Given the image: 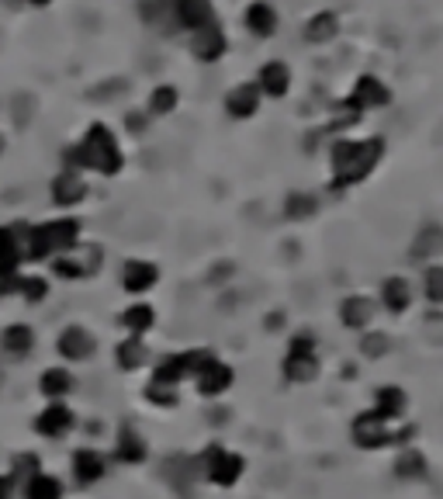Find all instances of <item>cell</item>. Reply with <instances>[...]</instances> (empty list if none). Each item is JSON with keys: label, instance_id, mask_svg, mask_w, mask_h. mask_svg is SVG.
Here are the masks:
<instances>
[{"label": "cell", "instance_id": "obj_24", "mask_svg": "<svg viewBox=\"0 0 443 499\" xmlns=\"http://www.w3.org/2000/svg\"><path fill=\"white\" fill-rule=\"evenodd\" d=\"M146 361H149V350H146V344H142L139 337H125V340L115 347L118 371H135V367H142Z\"/></svg>", "mask_w": 443, "mask_h": 499}, {"label": "cell", "instance_id": "obj_30", "mask_svg": "<svg viewBox=\"0 0 443 499\" xmlns=\"http://www.w3.org/2000/svg\"><path fill=\"white\" fill-rule=\"evenodd\" d=\"M336 32H340V21H336V15H329V11L315 15V18L305 24V39L309 42H329L336 39Z\"/></svg>", "mask_w": 443, "mask_h": 499}, {"label": "cell", "instance_id": "obj_25", "mask_svg": "<svg viewBox=\"0 0 443 499\" xmlns=\"http://www.w3.org/2000/svg\"><path fill=\"white\" fill-rule=\"evenodd\" d=\"M409 302H412L409 281H405V278H385V285H381V306L399 316V312L409 308Z\"/></svg>", "mask_w": 443, "mask_h": 499}, {"label": "cell", "instance_id": "obj_36", "mask_svg": "<svg viewBox=\"0 0 443 499\" xmlns=\"http://www.w3.org/2000/svg\"><path fill=\"white\" fill-rule=\"evenodd\" d=\"M146 403L153 406H174L177 403V385H167L159 382V378H149V385H146Z\"/></svg>", "mask_w": 443, "mask_h": 499}, {"label": "cell", "instance_id": "obj_22", "mask_svg": "<svg viewBox=\"0 0 443 499\" xmlns=\"http://www.w3.org/2000/svg\"><path fill=\"white\" fill-rule=\"evenodd\" d=\"M256 104H260V87L256 83H239L236 91H229L226 97V112L232 118H250L256 112Z\"/></svg>", "mask_w": 443, "mask_h": 499}, {"label": "cell", "instance_id": "obj_7", "mask_svg": "<svg viewBox=\"0 0 443 499\" xmlns=\"http://www.w3.org/2000/svg\"><path fill=\"white\" fill-rule=\"evenodd\" d=\"M170 15H174L177 28H188V32H201L215 24V11L212 0H167Z\"/></svg>", "mask_w": 443, "mask_h": 499}, {"label": "cell", "instance_id": "obj_20", "mask_svg": "<svg viewBox=\"0 0 443 499\" xmlns=\"http://www.w3.org/2000/svg\"><path fill=\"white\" fill-rule=\"evenodd\" d=\"M191 49H194V56L201 59V63H215V59H222V53H226V35H222V28L208 24V28L194 32Z\"/></svg>", "mask_w": 443, "mask_h": 499}, {"label": "cell", "instance_id": "obj_31", "mask_svg": "<svg viewBox=\"0 0 443 499\" xmlns=\"http://www.w3.org/2000/svg\"><path fill=\"white\" fill-rule=\"evenodd\" d=\"M395 472H399V479H419V475L426 472V458L416 451V447H402Z\"/></svg>", "mask_w": 443, "mask_h": 499}, {"label": "cell", "instance_id": "obj_39", "mask_svg": "<svg viewBox=\"0 0 443 499\" xmlns=\"http://www.w3.org/2000/svg\"><path fill=\"white\" fill-rule=\"evenodd\" d=\"M21 278H24V274H21L18 268H0V298H4V295H18Z\"/></svg>", "mask_w": 443, "mask_h": 499}, {"label": "cell", "instance_id": "obj_10", "mask_svg": "<svg viewBox=\"0 0 443 499\" xmlns=\"http://www.w3.org/2000/svg\"><path fill=\"white\" fill-rule=\"evenodd\" d=\"M232 382H236V371H232L226 361H218V357H212L208 365L197 371V378H194L197 396H205V399H218V396H226V392L232 388Z\"/></svg>", "mask_w": 443, "mask_h": 499}, {"label": "cell", "instance_id": "obj_38", "mask_svg": "<svg viewBox=\"0 0 443 499\" xmlns=\"http://www.w3.org/2000/svg\"><path fill=\"white\" fill-rule=\"evenodd\" d=\"M423 291L433 306H443V268H426L423 274Z\"/></svg>", "mask_w": 443, "mask_h": 499}, {"label": "cell", "instance_id": "obj_15", "mask_svg": "<svg viewBox=\"0 0 443 499\" xmlns=\"http://www.w3.org/2000/svg\"><path fill=\"white\" fill-rule=\"evenodd\" d=\"M340 323L347 329H371L374 323V298L367 295H350L340 302Z\"/></svg>", "mask_w": 443, "mask_h": 499}, {"label": "cell", "instance_id": "obj_18", "mask_svg": "<svg viewBox=\"0 0 443 499\" xmlns=\"http://www.w3.org/2000/svg\"><path fill=\"white\" fill-rule=\"evenodd\" d=\"M32 347H35V333H32V327H24V323H11V327L0 333V350H4L7 357H14V361L28 357Z\"/></svg>", "mask_w": 443, "mask_h": 499}, {"label": "cell", "instance_id": "obj_35", "mask_svg": "<svg viewBox=\"0 0 443 499\" xmlns=\"http://www.w3.org/2000/svg\"><path fill=\"white\" fill-rule=\"evenodd\" d=\"M315 209H319V201H315L312 194H305V191H294L288 201H284V211H288L291 222H298V219H309Z\"/></svg>", "mask_w": 443, "mask_h": 499}, {"label": "cell", "instance_id": "obj_17", "mask_svg": "<svg viewBox=\"0 0 443 499\" xmlns=\"http://www.w3.org/2000/svg\"><path fill=\"white\" fill-rule=\"evenodd\" d=\"M73 388H77V378H73L70 367H45L39 375V392L45 399H53V403L66 399Z\"/></svg>", "mask_w": 443, "mask_h": 499}, {"label": "cell", "instance_id": "obj_19", "mask_svg": "<svg viewBox=\"0 0 443 499\" xmlns=\"http://www.w3.org/2000/svg\"><path fill=\"white\" fill-rule=\"evenodd\" d=\"M83 194H87V184H83V177H80L77 171H63L56 181H53V201L63 205V209L83 201Z\"/></svg>", "mask_w": 443, "mask_h": 499}, {"label": "cell", "instance_id": "obj_9", "mask_svg": "<svg viewBox=\"0 0 443 499\" xmlns=\"http://www.w3.org/2000/svg\"><path fill=\"white\" fill-rule=\"evenodd\" d=\"M56 350L63 361H70V365H80V361H91L97 350V340L91 337V329L83 327H66L59 333L56 340Z\"/></svg>", "mask_w": 443, "mask_h": 499}, {"label": "cell", "instance_id": "obj_2", "mask_svg": "<svg viewBox=\"0 0 443 499\" xmlns=\"http://www.w3.org/2000/svg\"><path fill=\"white\" fill-rule=\"evenodd\" d=\"M121 150H118V139L115 132L108 129V125H101L94 122L87 135H83V142L73 146V150H66V171H97L104 173V177H115L121 171Z\"/></svg>", "mask_w": 443, "mask_h": 499}, {"label": "cell", "instance_id": "obj_12", "mask_svg": "<svg viewBox=\"0 0 443 499\" xmlns=\"http://www.w3.org/2000/svg\"><path fill=\"white\" fill-rule=\"evenodd\" d=\"M405 409H409V396H405L399 385H381L378 392H374V403H371V413L374 416H381L385 423H395L405 416Z\"/></svg>", "mask_w": 443, "mask_h": 499}, {"label": "cell", "instance_id": "obj_4", "mask_svg": "<svg viewBox=\"0 0 443 499\" xmlns=\"http://www.w3.org/2000/svg\"><path fill=\"white\" fill-rule=\"evenodd\" d=\"M323 371V361H319V344L312 333H294L288 344V354H284V365H281V375L294 385H305L312 378H319Z\"/></svg>", "mask_w": 443, "mask_h": 499}, {"label": "cell", "instance_id": "obj_1", "mask_svg": "<svg viewBox=\"0 0 443 499\" xmlns=\"http://www.w3.org/2000/svg\"><path fill=\"white\" fill-rule=\"evenodd\" d=\"M381 156H385V139L381 135L361 139V142L340 139L332 146V191H343V188H353V184L367 181L374 173V167L381 163Z\"/></svg>", "mask_w": 443, "mask_h": 499}, {"label": "cell", "instance_id": "obj_5", "mask_svg": "<svg viewBox=\"0 0 443 499\" xmlns=\"http://www.w3.org/2000/svg\"><path fill=\"white\" fill-rule=\"evenodd\" d=\"M197 472L212 482V485H218V489H229V485H236V482L243 479L246 461H243V455H236V451H226L222 444H208V447L201 451V458H197Z\"/></svg>", "mask_w": 443, "mask_h": 499}, {"label": "cell", "instance_id": "obj_40", "mask_svg": "<svg viewBox=\"0 0 443 499\" xmlns=\"http://www.w3.org/2000/svg\"><path fill=\"white\" fill-rule=\"evenodd\" d=\"M0 499H14V482L7 475H0Z\"/></svg>", "mask_w": 443, "mask_h": 499}, {"label": "cell", "instance_id": "obj_23", "mask_svg": "<svg viewBox=\"0 0 443 499\" xmlns=\"http://www.w3.org/2000/svg\"><path fill=\"white\" fill-rule=\"evenodd\" d=\"M118 323L129 329V337H146L149 329H153V323H156V312H153V306H146V302H135V306H129L121 316H118Z\"/></svg>", "mask_w": 443, "mask_h": 499}, {"label": "cell", "instance_id": "obj_3", "mask_svg": "<svg viewBox=\"0 0 443 499\" xmlns=\"http://www.w3.org/2000/svg\"><path fill=\"white\" fill-rule=\"evenodd\" d=\"M350 437L361 451H381V447H409V441L416 437V426H402V430H391L381 416H374L371 409L357 413L350 423Z\"/></svg>", "mask_w": 443, "mask_h": 499}, {"label": "cell", "instance_id": "obj_13", "mask_svg": "<svg viewBox=\"0 0 443 499\" xmlns=\"http://www.w3.org/2000/svg\"><path fill=\"white\" fill-rule=\"evenodd\" d=\"M108 472V461L97 447H77L73 451V479L80 485H97Z\"/></svg>", "mask_w": 443, "mask_h": 499}, {"label": "cell", "instance_id": "obj_11", "mask_svg": "<svg viewBox=\"0 0 443 499\" xmlns=\"http://www.w3.org/2000/svg\"><path fill=\"white\" fill-rule=\"evenodd\" d=\"M388 101H391V94H388V87L381 83V80L361 77L357 80V87H353V94H350V101L343 104V112L350 108V122H353L364 108H381V104H388Z\"/></svg>", "mask_w": 443, "mask_h": 499}, {"label": "cell", "instance_id": "obj_34", "mask_svg": "<svg viewBox=\"0 0 443 499\" xmlns=\"http://www.w3.org/2000/svg\"><path fill=\"white\" fill-rule=\"evenodd\" d=\"M21 264V243L14 240L11 226H0V268H18Z\"/></svg>", "mask_w": 443, "mask_h": 499}, {"label": "cell", "instance_id": "obj_6", "mask_svg": "<svg viewBox=\"0 0 443 499\" xmlns=\"http://www.w3.org/2000/svg\"><path fill=\"white\" fill-rule=\"evenodd\" d=\"M215 354L212 350H180V354H170V357H163L159 365L153 367V378L167 385H177L188 382V378H197V371L212 361Z\"/></svg>", "mask_w": 443, "mask_h": 499}, {"label": "cell", "instance_id": "obj_16", "mask_svg": "<svg viewBox=\"0 0 443 499\" xmlns=\"http://www.w3.org/2000/svg\"><path fill=\"white\" fill-rule=\"evenodd\" d=\"M146 455H149L146 437L135 430L132 423H125L115 437V458L121 461V465H139V461H146Z\"/></svg>", "mask_w": 443, "mask_h": 499}, {"label": "cell", "instance_id": "obj_41", "mask_svg": "<svg viewBox=\"0 0 443 499\" xmlns=\"http://www.w3.org/2000/svg\"><path fill=\"white\" fill-rule=\"evenodd\" d=\"M32 4H49V0H32Z\"/></svg>", "mask_w": 443, "mask_h": 499}, {"label": "cell", "instance_id": "obj_14", "mask_svg": "<svg viewBox=\"0 0 443 499\" xmlns=\"http://www.w3.org/2000/svg\"><path fill=\"white\" fill-rule=\"evenodd\" d=\"M159 281V268L149 264V260H125L121 264V289L132 291V295H142L149 291Z\"/></svg>", "mask_w": 443, "mask_h": 499}, {"label": "cell", "instance_id": "obj_32", "mask_svg": "<svg viewBox=\"0 0 443 499\" xmlns=\"http://www.w3.org/2000/svg\"><path fill=\"white\" fill-rule=\"evenodd\" d=\"M177 101H180L177 87H170V83L156 87L153 94H149V115H170V112L177 108Z\"/></svg>", "mask_w": 443, "mask_h": 499}, {"label": "cell", "instance_id": "obj_21", "mask_svg": "<svg viewBox=\"0 0 443 499\" xmlns=\"http://www.w3.org/2000/svg\"><path fill=\"white\" fill-rule=\"evenodd\" d=\"M256 87H260V94L284 97L291 87V70L284 63H264V66H260V77H256Z\"/></svg>", "mask_w": 443, "mask_h": 499}, {"label": "cell", "instance_id": "obj_29", "mask_svg": "<svg viewBox=\"0 0 443 499\" xmlns=\"http://www.w3.org/2000/svg\"><path fill=\"white\" fill-rule=\"evenodd\" d=\"M42 472V458L39 455H32V451H21L11 458V472H7V479L14 482V485H24L28 479H35Z\"/></svg>", "mask_w": 443, "mask_h": 499}, {"label": "cell", "instance_id": "obj_37", "mask_svg": "<svg viewBox=\"0 0 443 499\" xmlns=\"http://www.w3.org/2000/svg\"><path fill=\"white\" fill-rule=\"evenodd\" d=\"M24 302H32V306H39L45 302V295H49V285H45V278H35V274H28V278H21V291H18Z\"/></svg>", "mask_w": 443, "mask_h": 499}, {"label": "cell", "instance_id": "obj_27", "mask_svg": "<svg viewBox=\"0 0 443 499\" xmlns=\"http://www.w3.org/2000/svg\"><path fill=\"white\" fill-rule=\"evenodd\" d=\"M440 250H443V226H437V222L423 226L419 236L412 240V257H416V260H426V257H433V253H440Z\"/></svg>", "mask_w": 443, "mask_h": 499}, {"label": "cell", "instance_id": "obj_33", "mask_svg": "<svg viewBox=\"0 0 443 499\" xmlns=\"http://www.w3.org/2000/svg\"><path fill=\"white\" fill-rule=\"evenodd\" d=\"M388 347H391V340H388V333H371V329H364V337H361V354H364L367 361H378V357H385Z\"/></svg>", "mask_w": 443, "mask_h": 499}, {"label": "cell", "instance_id": "obj_8", "mask_svg": "<svg viewBox=\"0 0 443 499\" xmlns=\"http://www.w3.org/2000/svg\"><path fill=\"white\" fill-rule=\"evenodd\" d=\"M32 426H35V434H39V437L59 441V437H66V434L77 426V413H73L70 406H63V403H49L39 416H35Z\"/></svg>", "mask_w": 443, "mask_h": 499}, {"label": "cell", "instance_id": "obj_26", "mask_svg": "<svg viewBox=\"0 0 443 499\" xmlns=\"http://www.w3.org/2000/svg\"><path fill=\"white\" fill-rule=\"evenodd\" d=\"M246 28H250L253 35H274V28H277V11L270 7L267 0H256L250 11H246Z\"/></svg>", "mask_w": 443, "mask_h": 499}, {"label": "cell", "instance_id": "obj_28", "mask_svg": "<svg viewBox=\"0 0 443 499\" xmlns=\"http://www.w3.org/2000/svg\"><path fill=\"white\" fill-rule=\"evenodd\" d=\"M24 499H63V482L49 472H39L35 479L24 482Z\"/></svg>", "mask_w": 443, "mask_h": 499}]
</instances>
